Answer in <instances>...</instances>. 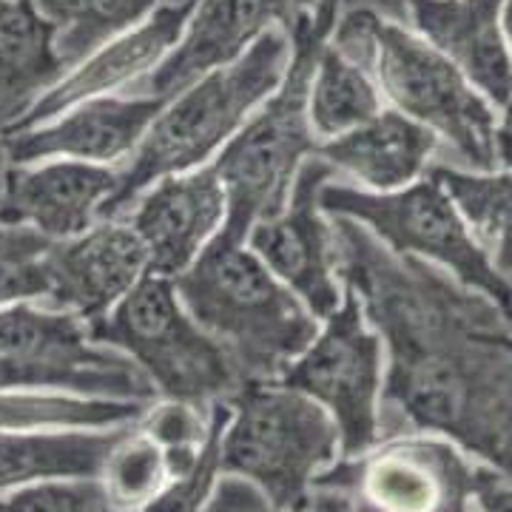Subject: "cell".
<instances>
[{"mask_svg":"<svg viewBox=\"0 0 512 512\" xmlns=\"http://www.w3.org/2000/svg\"><path fill=\"white\" fill-rule=\"evenodd\" d=\"M330 222L336 276L387 350L384 436H439L512 478L510 316L436 265L390 251L359 222Z\"/></svg>","mask_w":512,"mask_h":512,"instance_id":"obj_1","label":"cell"},{"mask_svg":"<svg viewBox=\"0 0 512 512\" xmlns=\"http://www.w3.org/2000/svg\"><path fill=\"white\" fill-rule=\"evenodd\" d=\"M291 52V35L271 29L234 63L202 74L171 97L137 151L117 168L120 183L103 208V220H123L140 194L165 177L214 163L248 117L276 92Z\"/></svg>","mask_w":512,"mask_h":512,"instance_id":"obj_2","label":"cell"},{"mask_svg":"<svg viewBox=\"0 0 512 512\" xmlns=\"http://www.w3.org/2000/svg\"><path fill=\"white\" fill-rule=\"evenodd\" d=\"M174 288L188 313L231 356L242 384L279 379L322 325L248 242L225 234L174 279Z\"/></svg>","mask_w":512,"mask_h":512,"instance_id":"obj_3","label":"cell"},{"mask_svg":"<svg viewBox=\"0 0 512 512\" xmlns=\"http://www.w3.org/2000/svg\"><path fill=\"white\" fill-rule=\"evenodd\" d=\"M342 0H319L296 20L291 63L276 92L248 117L234 140L214 157V171L228 197V217L220 234L245 242L256 222L276 214L305 160L319 148L308 117V89L322 46L333 35Z\"/></svg>","mask_w":512,"mask_h":512,"instance_id":"obj_4","label":"cell"},{"mask_svg":"<svg viewBox=\"0 0 512 512\" xmlns=\"http://www.w3.org/2000/svg\"><path fill=\"white\" fill-rule=\"evenodd\" d=\"M228 404L222 476L248 481L276 510L308 507L316 478L342 456L328 410L279 379L239 384Z\"/></svg>","mask_w":512,"mask_h":512,"instance_id":"obj_5","label":"cell"},{"mask_svg":"<svg viewBox=\"0 0 512 512\" xmlns=\"http://www.w3.org/2000/svg\"><path fill=\"white\" fill-rule=\"evenodd\" d=\"M89 336L128 356L154 393L171 402L211 407L228 402L242 384L231 356L165 276L148 274L109 316L89 325Z\"/></svg>","mask_w":512,"mask_h":512,"instance_id":"obj_6","label":"cell"},{"mask_svg":"<svg viewBox=\"0 0 512 512\" xmlns=\"http://www.w3.org/2000/svg\"><path fill=\"white\" fill-rule=\"evenodd\" d=\"M365 69L376 77L393 109L430 128L444 146L453 148L458 163L473 171H493L498 165L493 106L427 40L373 12Z\"/></svg>","mask_w":512,"mask_h":512,"instance_id":"obj_7","label":"cell"},{"mask_svg":"<svg viewBox=\"0 0 512 512\" xmlns=\"http://www.w3.org/2000/svg\"><path fill=\"white\" fill-rule=\"evenodd\" d=\"M322 208L330 217L359 222L396 254L444 268L461 285L490 296L510 316V282L490 265L453 200L430 174L399 191H362L330 180L322 188Z\"/></svg>","mask_w":512,"mask_h":512,"instance_id":"obj_8","label":"cell"},{"mask_svg":"<svg viewBox=\"0 0 512 512\" xmlns=\"http://www.w3.org/2000/svg\"><path fill=\"white\" fill-rule=\"evenodd\" d=\"M382 359V336L367 322L359 299L345 291L342 305L319 325L311 345L279 376V382L328 410L339 430V458L362 456L382 439Z\"/></svg>","mask_w":512,"mask_h":512,"instance_id":"obj_9","label":"cell"},{"mask_svg":"<svg viewBox=\"0 0 512 512\" xmlns=\"http://www.w3.org/2000/svg\"><path fill=\"white\" fill-rule=\"evenodd\" d=\"M473 481L476 464L453 441L407 433L339 458L313 490L348 495L356 512H476Z\"/></svg>","mask_w":512,"mask_h":512,"instance_id":"obj_10","label":"cell"},{"mask_svg":"<svg viewBox=\"0 0 512 512\" xmlns=\"http://www.w3.org/2000/svg\"><path fill=\"white\" fill-rule=\"evenodd\" d=\"M336 177L339 174L313 154L302 165L285 205L256 222L245 239L265 268L285 282L319 322L345 299V288L336 276L333 222L322 208V188Z\"/></svg>","mask_w":512,"mask_h":512,"instance_id":"obj_11","label":"cell"},{"mask_svg":"<svg viewBox=\"0 0 512 512\" xmlns=\"http://www.w3.org/2000/svg\"><path fill=\"white\" fill-rule=\"evenodd\" d=\"M0 353L63 373L86 399L157 402L143 370L120 350L94 342L74 313L29 302L0 308Z\"/></svg>","mask_w":512,"mask_h":512,"instance_id":"obj_12","label":"cell"},{"mask_svg":"<svg viewBox=\"0 0 512 512\" xmlns=\"http://www.w3.org/2000/svg\"><path fill=\"white\" fill-rule=\"evenodd\" d=\"M316 3L319 0H197L171 55L126 94H146L168 103L202 74L245 55L265 32H291Z\"/></svg>","mask_w":512,"mask_h":512,"instance_id":"obj_13","label":"cell"},{"mask_svg":"<svg viewBox=\"0 0 512 512\" xmlns=\"http://www.w3.org/2000/svg\"><path fill=\"white\" fill-rule=\"evenodd\" d=\"M165 100L146 94H106L83 100L55 120L20 128L3 140L9 163L77 160L120 168L143 143Z\"/></svg>","mask_w":512,"mask_h":512,"instance_id":"obj_14","label":"cell"},{"mask_svg":"<svg viewBox=\"0 0 512 512\" xmlns=\"http://www.w3.org/2000/svg\"><path fill=\"white\" fill-rule=\"evenodd\" d=\"M228 197L214 165L171 174L140 194L123 220L148 254V274L177 279L220 237Z\"/></svg>","mask_w":512,"mask_h":512,"instance_id":"obj_15","label":"cell"},{"mask_svg":"<svg viewBox=\"0 0 512 512\" xmlns=\"http://www.w3.org/2000/svg\"><path fill=\"white\" fill-rule=\"evenodd\" d=\"M148 276V254L126 220H100L55 242L46 308L74 313L86 328L109 316Z\"/></svg>","mask_w":512,"mask_h":512,"instance_id":"obj_16","label":"cell"},{"mask_svg":"<svg viewBox=\"0 0 512 512\" xmlns=\"http://www.w3.org/2000/svg\"><path fill=\"white\" fill-rule=\"evenodd\" d=\"M120 174L77 160L9 163L0 183V220L63 242L94 228L117 191Z\"/></svg>","mask_w":512,"mask_h":512,"instance_id":"obj_17","label":"cell"},{"mask_svg":"<svg viewBox=\"0 0 512 512\" xmlns=\"http://www.w3.org/2000/svg\"><path fill=\"white\" fill-rule=\"evenodd\" d=\"M194 6H197V0H185V3L163 0L140 26L109 40L83 63L69 69L55 89L26 114L20 128L49 123L57 114L69 111L83 100H92V97L131 92L180 43Z\"/></svg>","mask_w":512,"mask_h":512,"instance_id":"obj_18","label":"cell"},{"mask_svg":"<svg viewBox=\"0 0 512 512\" xmlns=\"http://www.w3.org/2000/svg\"><path fill=\"white\" fill-rule=\"evenodd\" d=\"M407 23L495 106L512 100V60L501 0H410Z\"/></svg>","mask_w":512,"mask_h":512,"instance_id":"obj_19","label":"cell"},{"mask_svg":"<svg viewBox=\"0 0 512 512\" xmlns=\"http://www.w3.org/2000/svg\"><path fill=\"white\" fill-rule=\"evenodd\" d=\"M439 137L402 111L382 109L362 126L325 140L316 157L367 191H399L427 171Z\"/></svg>","mask_w":512,"mask_h":512,"instance_id":"obj_20","label":"cell"},{"mask_svg":"<svg viewBox=\"0 0 512 512\" xmlns=\"http://www.w3.org/2000/svg\"><path fill=\"white\" fill-rule=\"evenodd\" d=\"M66 72L35 0H0V146Z\"/></svg>","mask_w":512,"mask_h":512,"instance_id":"obj_21","label":"cell"},{"mask_svg":"<svg viewBox=\"0 0 512 512\" xmlns=\"http://www.w3.org/2000/svg\"><path fill=\"white\" fill-rule=\"evenodd\" d=\"M126 427L0 430V495L60 478H100Z\"/></svg>","mask_w":512,"mask_h":512,"instance_id":"obj_22","label":"cell"},{"mask_svg":"<svg viewBox=\"0 0 512 512\" xmlns=\"http://www.w3.org/2000/svg\"><path fill=\"white\" fill-rule=\"evenodd\" d=\"M447 191L467 231L504 279L512 276V171H461L450 165L427 168Z\"/></svg>","mask_w":512,"mask_h":512,"instance_id":"obj_23","label":"cell"},{"mask_svg":"<svg viewBox=\"0 0 512 512\" xmlns=\"http://www.w3.org/2000/svg\"><path fill=\"white\" fill-rule=\"evenodd\" d=\"M379 111L382 97L373 74L328 40L316 57L308 89V117L319 143L362 126Z\"/></svg>","mask_w":512,"mask_h":512,"instance_id":"obj_24","label":"cell"},{"mask_svg":"<svg viewBox=\"0 0 512 512\" xmlns=\"http://www.w3.org/2000/svg\"><path fill=\"white\" fill-rule=\"evenodd\" d=\"M163 0H35L37 12L55 29V49L66 69L140 26Z\"/></svg>","mask_w":512,"mask_h":512,"instance_id":"obj_25","label":"cell"},{"mask_svg":"<svg viewBox=\"0 0 512 512\" xmlns=\"http://www.w3.org/2000/svg\"><path fill=\"white\" fill-rule=\"evenodd\" d=\"M146 402L86 399L46 390H0V430L120 427L146 413Z\"/></svg>","mask_w":512,"mask_h":512,"instance_id":"obj_26","label":"cell"},{"mask_svg":"<svg viewBox=\"0 0 512 512\" xmlns=\"http://www.w3.org/2000/svg\"><path fill=\"white\" fill-rule=\"evenodd\" d=\"M171 478L177 476L165 447L148 436L140 419L123 430L100 470V484L120 512L143 510L151 498L163 493Z\"/></svg>","mask_w":512,"mask_h":512,"instance_id":"obj_27","label":"cell"},{"mask_svg":"<svg viewBox=\"0 0 512 512\" xmlns=\"http://www.w3.org/2000/svg\"><path fill=\"white\" fill-rule=\"evenodd\" d=\"M55 239L0 220V308L46 305Z\"/></svg>","mask_w":512,"mask_h":512,"instance_id":"obj_28","label":"cell"},{"mask_svg":"<svg viewBox=\"0 0 512 512\" xmlns=\"http://www.w3.org/2000/svg\"><path fill=\"white\" fill-rule=\"evenodd\" d=\"M231 416V404L217 402L211 404V436L202 447L200 458L194 461L191 470H185L183 476L171 478L168 487L157 498H151L143 510L137 512H202L208 498L214 493L217 481L222 478L220 470V444L222 430Z\"/></svg>","mask_w":512,"mask_h":512,"instance_id":"obj_29","label":"cell"},{"mask_svg":"<svg viewBox=\"0 0 512 512\" xmlns=\"http://www.w3.org/2000/svg\"><path fill=\"white\" fill-rule=\"evenodd\" d=\"M0 512H120L103 490L100 478L43 481L0 495Z\"/></svg>","mask_w":512,"mask_h":512,"instance_id":"obj_30","label":"cell"},{"mask_svg":"<svg viewBox=\"0 0 512 512\" xmlns=\"http://www.w3.org/2000/svg\"><path fill=\"white\" fill-rule=\"evenodd\" d=\"M202 512H276L248 481L222 476Z\"/></svg>","mask_w":512,"mask_h":512,"instance_id":"obj_31","label":"cell"},{"mask_svg":"<svg viewBox=\"0 0 512 512\" xmlns=\"http://www.w3.org/2000/svg\"><path fill=\"white\" fill-rule=\"evenodd\" d=\"M473 507L476 512H512V478L487 464H476Z\"/></svg>","mask_w":512,"mask_h":512,"instance_id":"obj_32","label":"cell"},{"mask_svg":"<svg viewBox=\"0 0 512 512\" xmlns=\"http://www.w3.org/2000/svg\"><path fill=\"white\" fill-rule=\"evenodd\" d=\"M342 6L345 9H367V12H376L379 18L407 26L410 0H342Z\"/></svg>","mask_w":512,"mask_h":512,"instance_id":"obj_33","label":"cell"},{"mask_svg":"<svg viewBox=\"0 0 512 512\" xmlns=\"http://www.w3.org/2000/svg\"><path fill=\"white\" fill-rule=\"evenodd\" d=\"M282 512V510H276ZM296 512H356L353 510V504L348 501V495L336 493V490H313V498L308 501V507H302V510Z\"/></svg>","mask_w":512,"mask_h":512,"instance_id":"obj_34","label":"cell"},{"mask_svg":"<svg viewBox=\"0 0 512 512\" xmlns=\"http://www.w3.org/2000/svg\"><path fill=\"white\" fill-rule=\"evenodd\" d=\"M495 154H498V163L512 168V100L504 106V117L495 126Z\"/></svg>","mask_w":512,"mask_h":512,"instance_id":"obj_35","label":"cell"},{"mask_svg":"<svg viewBox=\"0 0 512 512\" xmlns=\"http://www.w3.org/2000/svg\"><path fill=\"white\" fill-rule=\"evenodd\" d=\"M501 29L507 37V49H510L512 60V0H501Z\"/></svg>","mask_w":512,"mask_h":512,"instance_id":"obj_36","label":"cell"},{"mask_svg":"<svg viewBox=\"0 0 512 512\" xmlns=\"http://www.w3.org/2000/svg\"><path fill=\"white\" fill-rule=\"evenodd\" d=\"M6 168H9V157H6V151H3V146H0V183H3Z\"/></svg>","mask_w":512,"mask_h":512,"instance_id":"obj_37","label":"cell"},{"mask_svg":"<svg viewBox=\"0 0 512 512\" xmlns=\"http://www.w3.org/2000/svg\"><path fill=\"white\" fill-rule=\"evenodd\" d=\"M507 282H510V291H512V276H510V279H507ZM510 319H512V305H510Z\"/></svg>","mask_w":512,"mask_h":512,"instance_id":"obj_38","label":"cell"},{"mask_svg":"<svg viewBox=\"0 0 512 512\" xmlns=\"http://www.w3.org/2000/svg\"><path fill=\"white\" fill-rule=\"evenodd\" d=\"M168 3H185V0H168Z\"/></svg>","mask_w":512,"mask_h":512,"instance_id":"obj_39","label":"cell"}]
</instances>
